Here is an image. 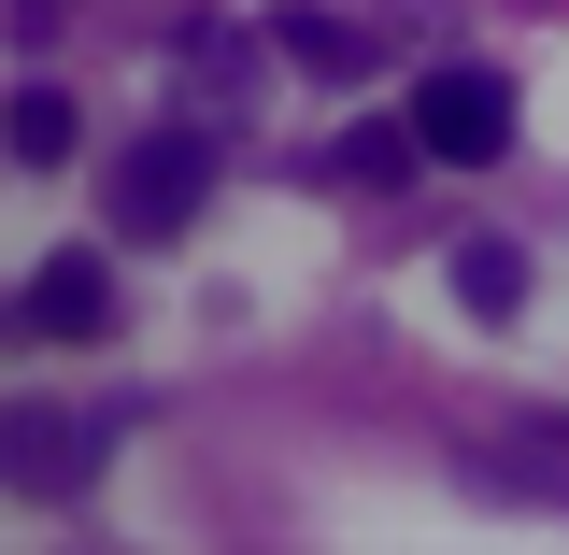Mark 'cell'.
Masks as SVG:
<instances>
[{
    "mask_svg": "<svg viewBox=\"0 0 569 555\" xmlns=\"http://www.w3.org/2000/svg\"><path fill=\"white\" fill-rule=\"evenodd\" d=\"M200 200H213V129H157V142H129V157H114L100 228H114V242H171Z\"/></svg>",
    "mask_w": 569,
    "mask_h": 555,
    "instance_id": "6da1fadb",
    "label": "cell"
},
{
    "mask_svg": "<svg viewBox=\"0 0 569 555\" xmlns=\"http://www.w3.org/2000/svg\"><path fill=\"white\" fill-rule=\"evenodd\" d=\"M413 142L427 157H441V171H498V157H512V86H498V71H427L413 86Z\"/></svg>",
    "mask_w": 569,
    "mask_h": 555,
    "instance_id": "7a4b0ae2",
    "label": "cell"
},
{
    "mask_svg": "<svg viewBox=\"0 0 569 555\" xmlns=\"http://www.w3.org/2000/svg\"><path fill=\"white\" fill-rule=\"evenodd\" d=\"M71 142H86L71 86H14V100H0V157H14V171H58Z\"/></svg>",
    "mask_w": 569,
    "mask_h": 555,
    "instance_id": "277c9868",
    "label": "cell"
},
{
    "mask_svg": "<svg viewBox=\"0 0 569 555\" xmlns=\"http://www.w3.org/2000/svg\"><path fill=\"white\" fill-rule=\"evenodd\" d=\"M284 43L313 71H370V29H342V14H284Z\"/></svg>",
    "mask_w": 569,
    "mask_h": 555,
    "instance_id": "52a82bcc",
    "label": "cell"
},
{
    "mask_svg": "<svg viewBox=\"0 0 569 555\" xmlns=\"http://www.w3.org/2000/svg\"><path fill=\"white\" fill-rule=\"evenodd\" d=\"M456 299H470V314H512V299H527V257H512V242H456Z\"/></svg>",
    "mask_w": 569,
    "mask_h": 555,
    "instance_id": "8992f818",
    "label": "cell"
},
{
    "mask_svg": "<svg viewBox=\"0 0 569 555\" xmlns=\"http://www.w3.org/2000/svg\"><path fill=\"white\" fill-rule=\"evenodd\" d=\"M413 157H427V142H413V115H399V129H356V142H342V171H356V186H385V171H413Z\"/></svg>",
    "mask_w": 569,
    "mask_h": 555,
    "instance_id": "ba28073f",
    "label": "cell"
},
{
    "mask_svg": "<svg viewBox=\"0 0 569 555\" xmlns=\"http://www.w3.org/2000/svg\"><path fill=\"white\" fill-rule=\"evenodd\" d=\"M0 470L14 485H86V427L71 414H0Z\"/></svg>",
    "mask_w": 569,
    "mask_h": 555,
    "instance_id": "5b68a950",
    "label": "cell"
},
{
    "mask_svg": "<svg viewBox=\"0 0 569 555\" xmlns=\"http://www.w3.org/2000/svg\"><path fill=\"white\" fill-rule=\"evenodd\" d=\"M29 328H43V343H100V328H114V271H100V257H43V271H29Z\"/></svg>",
    "mask_w": 569,
    "mask_h": 555,
    "instance_id": "3957f363",
    "label": "cell"
}]
</instances>
